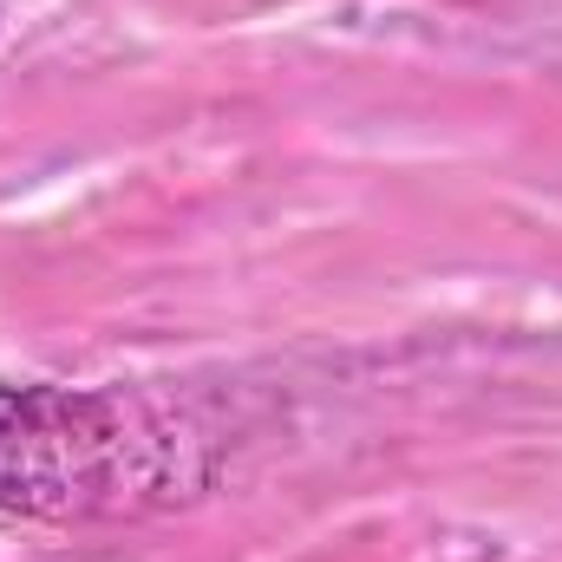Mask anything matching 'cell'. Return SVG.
I'll return each instance as SVG.
<instances>
[{
	"label": "cell",
	"mask_w": 562,
	"mask_h": 562,
	"mask_svg": "<svg viewBox=\"0 0 562 562\" xmlns=\"http://www.w3.org/2000/svg\"><path fill=\"white\" fill-rule=\"evenodd\" d=\"M216 477V438L144 393L0 386V510L7 517H138Z\"/></svg>",
	"instance_id": "obj_1"
}]
</instances>
